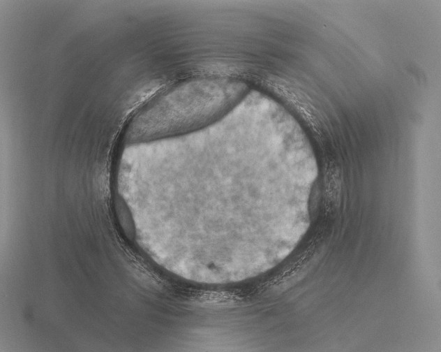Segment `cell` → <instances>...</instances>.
<instances>
[{
    "mask_svg": "<svg viewBox=\"0 0 441 352\" xmlns=\"http://www.w3.org/2000/svg\"><path fill=\"white\" fill-rule=\"evenodd\" d=\"M237 78L202 77L175 84L133 121L126 140L142 143L198 131L222 119L248 94Z\"/></svg>",
    "mask_w": 441,
    "mask_h": 352,
    "instance_id": "1",
    "label": "cell"
}]
</instances>
